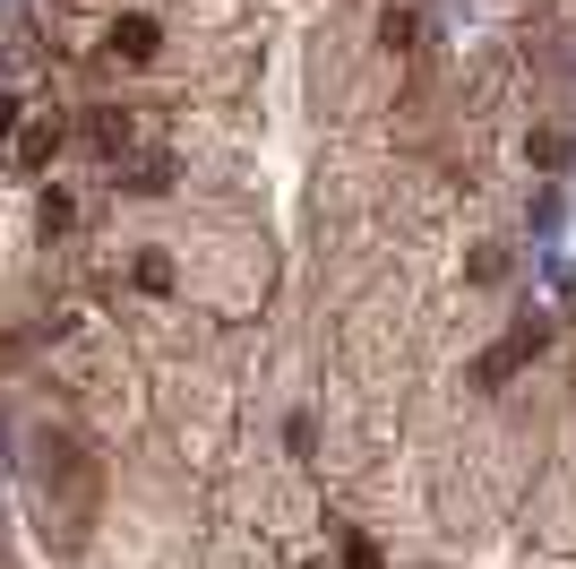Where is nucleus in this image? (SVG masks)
Masks as SVG:
<instances>
[{
	"instance_id": "7ed1b4c3",
	"label": "nucleus",
	"mask_w": 576,
	"mask_h": 569,
	"mask_svg": "<svg viewBox=\"0 0 576 569\" xmlns=\"http://www.w3.org/2000/svg\"><path fill=\"white\" fill-rule=\"evenodd\" d=\"M129 190H147V199H156V190H172V165H163V156H147V165L129 173Z\"/></svg>"
},
{
	"instance_id": "0eeeda50",
	"label": "nucleus",
	"mask_w": 576,
	"mask_h": 569,
	"mask_svg": "<svg viewBox=\"0 0 576 569\" xmlns=\"http://www.w3.org/2000/svg\"><path fill=\"white\" fill-rule=\"evenodd\" d=\"M9 121H18V96H0V138H9Z\"/></svg>"
},
{
	"instance_id": "20e7f679",
	"label": "nucleus",
	"mask_w": 576,
	"mask_h": 569,
	"mask_svg": "<svg viewBox=\"0 0 576 569\" xmlns=\"http://www.w3.org/2000/svg\"><path fill=\"white\" fill-rule=\"evenodd\" d=\"M138 285H147V294H163V285H172V259H156V251H147V259H138Z\"/></svg>"
},
{
	"instance_id": "423d86ee",
	"label": "nucleus",
	"mask_w": 576,
	"mask_h": 569,
	"mask_svg": "<svg viewBox=\"0 0 576 569\" xmlns=\"http://www.w3.org/2000/svg\"><path fill=\"white\" fill-rule=\"evenodd\" d=\"M345 561H352V569H387V561H379V552H370V543H361V536L345 543Z\"/></svg>"
},
{
	"instance_id": "39448f33",
	"label": "nucleus",
	"mask_w": 576,
	"mask_h": 569,
	"mask_svg": "<svg viewBox=\"0 0 576 569\" xmlns=\"http://www.w3.org/2000/svg\"><path fill=\"white\" fill-rule=\"evenodd\" d=\"M96 147H112V156L129 147V121H121V112H103V121H96Z\"/></svg>"
},
{
	"instance_id": "f257e3e1",
	"label": "nucleus",
	"mask_w": 576,
	"mask_h": 569,
	"mask_svg": "<svg viewBox=\"0 0 576 569\" xmlns=\"http://www.w3.org/2000/svg\"><path fill=\"white\" fill-rule=\"evenodd\" d=\"M543 336H550L543 320H525V328H516V336H499V345H490V354H481V363H474V380H481V389H499V380H508V371L525 363V354H534Z\"/></svg>"
},
{
	"instance_id": "f03ea898",
	"label": "nucleus",
	"mask_w": 576,
	"mask_h": 569,
	"mask_svg": "<svg viewBox=\"0 0 576 569\" xmlns=\"http://www.w3.org/2000/svg\"><path fill=\"white\" fill-rule=\"evenodd\" d=\"M156 43H163V27H156V18H138V9H129L121 27H112V52H121V61H147Z\"/></svg>"
}]
</instances>
